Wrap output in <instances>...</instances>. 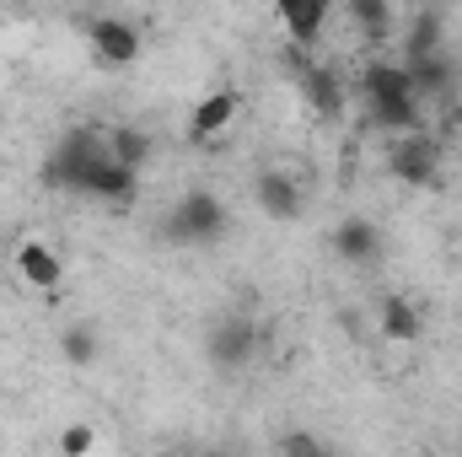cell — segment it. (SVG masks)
<instances>
[{
    "mask_svg": "<svg viewBox=\"0 0 462 457\" xmlns=\"http://www.w3.org/2000/svg\"><path fill=\"white\" fill-rule=\"evenodd\" d=\"M360 103L382 129H398V135L420 129V92H414L403 60H371L360 70Z\"/></svg>",
    "mask_w": 462,
    "mask_h": 457,
    "instance_id": "cell-1",
    "label": "cell"
},
{
    "mask_svg": "<svg viewBox=\"0 0 462 457\" xmlns=\"http://www.w3.org/2000/svg\"><path fill=\"white\" fill-rule=\"evenodd\" d=\"M409 70V81H414V92H447L452 81H457V65L447 60V54H430V60H414V65H403Z\"/></svg>",
    "mask_w": 462,
    "mask_h": 457,
    "instance_id": "cell-17",
    "label": "cell"
},
{
    "mask_svg": "<svg viewBox=\"0 0 462 457\" xmlns=\"http://www.w3.org/2000/svg\"><path fill=\"white\" fill-rule=\"evenodd\" d=\"M92 447H97V431H92L87 420H76V425L60 431V457H87Z\"/></svg>",
    "mask_w": 462,
    "mask_h": 457,
    "instance_id": "cell-21",
    "label": "cell"
},
{
    "mask_svg": "<svg viewBox=\"0 0 462 457\" xmlns=\"http://www.w3.org/2000/svg\"><path fill=\"white\" fill-rule=\"evenodd\" d=\"M253 194H258V210L274 216V221H296V216H301V189H296V178H285V173H258Z\"/></svg>",
    "mask_w": 462,
    "mask_h": 457,
    "instance_id": "cell-12",
    "label": "cell"
},
{
    "mask_svg": "<svg viewBox=\"0 0 462 457\" xmlns=\"http://www.w3.org/2000/svg\"><path fill=\"white\" fill-rule=\"evenodd\" d=\"M334 253L345 264H376L382 258V231H376V221L371 216H345L334 227Z\"/></svg>",
    "mask_w": 462,
    "mask_h": 457,
    "instance_id": "cell-9",
    "label": "cell"
},
{
    "mask_svg": "<svg viewBox=\"0 0 462 457\" xmlns=\"http://www.w3.org/2000/svg\"><path fill=\"white\" fill-rule=\"evenodd\" d=\"M103 156H108V135H97V129H70V135L60 140V151L49 156L43 178L60 183V189H87V178L97 173Z\"/></svg>",
    "mask_w": 462,
    "mask_h": 457,
    "instance_id": "cell-2",
    "label": "cell"
},
{
    "mask_svg": "<svg viewBox=\"0 0 462 457\" xmlns=\"http://www.w3.org/2000/svg\"><path fill=\"white\" fill-rule=\"evenodd\" d=\"M301 98H307V108H312V114L328 118V124H334V118H345V103H349L345 81H339L328 65H307V70H301Z\"/></svg>",
    "mask_w": 462,
    "mask_h": 457,
    "instance_id": "cell-10",
    "label": "cell"
},
{
    "mask_svg": "<svg viewBox=\"0 0 462 457\" xmlns=\"http://www.w3.org/2000/svg\"><path fill=\"white\" fill-rule=\"evenodd\" d=\"M387 167H393V178H403L409 189H430L436 178H441V140L436 135H398L393 140V151H387Z\"/></svg>",
    "mask_w": 462,
    "mask_h": 457,
    "instance_id": "cell-3",
    "label": "cell"
},
{
    "mask_svg": "<svg viewBox=\"0 0 462 457\" xmlns=\"http://www.w3.org/2000/svg\"><path fill=\"white\" fill-rule=\"evenodd\" d=\"M376 329H382V340L387 344H414L420 334H425L420 307L403 302V296H382V302H376Z\"/></svg>",
    "mask_w": 462,
    "mask_h": 457,
    "instance_id": "cell-13",
    "label": "cell"
},
{
    "mask_svg": "<svg viewBox=\"0 0 462 457\" xmlns=\"http://www.w3.org/2000/svg\"><path fill=\"white\" fill-rule=\"evenodd\" d=\"M430 54H447V16L441 11H414L409 27H403V65L430 60Z\"/></svg>",
    "mask_w": 462,
    "mask_h": 457,
    "instance_id": "cell-11",
    "label": "cell"
},
{
    "mask_svg": "<svg viewBox=\"0 0 462 457\" xmlns=\"http://www.w3.org/2000/svg\"><path fill=\"white\" fill-rule=\"evenodd\" d=\"M151 457H178V452H151Z\"/></svg>",
    "mask_w": 462,
    "mask_h": 457,
    "instance_id": "cell-22",
    "label": "cell"
},
{
    "mask_svg": "<svg viewBox=\"0 0 462 457\" xmlns=\"http://www.w3.org/2000/svg\"><path fill=\"white\" fill-rule=\"evenodd\" d=\"M274 452L280 457H339L323 436H312V431H285V436L274 442Z\"/></svg>",
    "mask_w": 462,
    "mask_h": 457,
    "instance_id": "cell-20",
    "label": "cell"
},
{
    "mask_svg": "<svg viewBox=\"0 0 462 457\" xmlns=\"http://www.w3.org/2000/svg\"><path fill=\"white\" fill-rule=\"evenodd\" d=\"M172 237L178 242H216L226 231V205L210 194V189H189L178 205H172Z\"/></svg>",
    "mask_w": 462,
    "mask_h": 457,
    "instance_id": "cell-4",
    "label": "cell"
},
{
    "mask_svg": "<svg viewBox=\"0 0 462 457\" xmlns=\"http://www.w3.org/2000/svg\"><path fill=\"white\" fill-rule=\"evenodd\" d=\"M457 442H462V431H457Z\"/></svg>",
    "mask_w": 462,
    "mask_h": 457,
    "instance_id": "cell-24",
    "label": "cell"
},
{
    "mask_svg": "<svg viewBox=\"0 0 462 457\" xmlns=\"http://www.w3.org/2000/svg\"><path fill=\"white\" fill-rule=\"evenodd\" d=\"M205 457H231V452H205Z\"/></svg>",
    "mask_w": 462,
    "mask_h": 457,
    "instance_id": "cell-23",
    "label": "cell"
},
{
    "mask_svg": "<svg viewBox=\"0 0 462 457\" xmlns=\"http://www.w3.org/2000/svg\"><path fill=\"white\" fill-rule=\"evenodd\" d=\"M236 108H242L236 87H221V92L199 98V103H194V114H189V140H194V145H210V140H216L221 129H231Z\"/></svg>",
    "mask_w": 462,
    "mask_h": 457,
    "instance_id": "cell-8",
    "label": "cell"
},
{
    "mask_svg": "<svg viewBox=\"0 0 462 457\" xmlns=\"http://www.w3.org/2000/svg\"><path fill=\"white\" fill-rule=\"evenodd\" d=\"M323 22H328V0H285V5H280V27L291 33V43H296V49L318 43Z\"/></svg>",
    "mask_w": 462,
    "mask_h": 457,
    "instance_id": "cell-14",
    "label": "cell"
},
{
    "mask_svg": "<svg viewBox=\"0 0 462 457\" xmlns=\"http://www.w3.org/2000/svg\"><path fill=\"white\" fill-rule=\"evenodd\" d=\"M108 156H114L118 167L140 173V167H145V156H151V140H145L140 129H129V124H114V129H108Z\"/></svg>",
    "mask_w": 462,
    "mask_h": 457,
    "instance_id": "cell-16",
    "label": "cell"
},
{
    "mask_svg": "<svg viewBox=\"0 0 462 457\" xmlns=\"http://www.w3.org/2000/svg\"><path fill=\"white\" fill-rule=\"evenodd\" d=\"M134 178H140V173L118 167L114 156H103L97 173L87 178V194H97V200H129V194H134Z\"/></svg>",
    "mask_w": 462,
    "mask_h": 457,
    "instance_id": "cell-15",
    "label": "cell"
},
{
    "mask_svg": "<svg viewBox=\"0 0 462 457\" xmlns=\"http://www.w3.org/2000/svg\"><path fill=\"white\" fill-rule=\"evenodd\" d=\"M253 350H258V329H253L247 318H221V323L210 329V340H205V355H210L216 366H247Z\"/></svg>",
    "mask_w": 462,
    "mask_h": 457,
    "instance_id": "cell-7",
    "label": "cell"
},
{
    "mask_svg": "<svg viewBox=\"0 0 462 457\" xmlns=\"http://www.w3.org/2000/svg\"><path fill=\"white\" fill-rule=\"evenodd\" d=\"M87 38H92V54H97L103 65H134V60H140V43H145L140 27L124 22V16H92Z\"/></svg>",
    "mask_w": 462,
    "mask_h": 457,
    "instance_id": "cell-6",
    "label": "cell"
},
{
    "mask_svg": "<svg viewBox=\"0 0 462 457\" xmlns=\"http://www.w3.org/2000/svg\"><path fill=\"white\" fill-rule=\"evenodd\" d=\"M349 22L365 27L371 38H387V27H393V5H387V0H349Z\"/></svg>",
    "mask_w": 462,
    "mask_h": 457,
    "instance_id": "cell-19",
    "label": "cell"
},
{
    "mask_svg": "<svg viewBox=\"0 0 462 457\" xmlns=\"http://www.w3.org/2000/svg\"><path fill=\"white\" fill-rule=\"evenodd\" d=\"M60 355H65L70 366H92V360L103 355L97 329H92V323H76V329H65V334H60Z\"/></svg>",
    "mask_w": 462,
    "mask_h": 457,
    "instance_id": "cell-18",
    "label": "cell"
},
{
    "mask_svg": "<svg viewBox=\"0 0 462 457\" xmlns=\"http://www.w3.org/2000/svg\"><path fill=\"white\" fill-rule=\"evenodd\" d=\"M11 264H16V275H22L32 291H43V296H54V291L65 285V258H60L43 237H22V242L11 247Z\"/></svg>",
    "mask_w": 462,
    "mask_h": 457,
    "instance_id": "cell-5",
    "label": "cell"
}]
</instances>
